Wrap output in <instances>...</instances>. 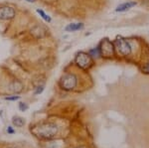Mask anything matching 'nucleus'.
Masks as SVG:
<instances>
[{"mask_svg":"<svg viewBox=\"0 0 149 148\" xmlns=\"http://www.w3.org/2000/svg\"><path fill=\"white\" fill-rule=\"evenodd\" d=\"M144 71H145L146 73H149V64H147V65L144 67Z\"/></svg>","mask_w":149,"mask_h":148,"instance_id":"17","label":"nucleus"},{"mask_svg":"<svg viewBox=\"0 0 149 148\" xmlns=\"http://www.w3.org/2000/svg\"><path fill=\"white\" fill-rule=\"evenodd\" d=\"M7 132L10 133V134H13V133L15 132V130L13 129V127H12V126H8V128H7Z\"/></svg>","mask_w":149,"mask_h":148,"instance_id":"16","label":"nucleus"},{"mask_svg":"<svg viewBox=\"0 0 149 148\" xmlns=\"http://www.w3.org/2000/svg\"><path fill=\"white\" fill-rule=\"evenodd\" d=\"M136 5V2H131V1H129V2H125V3H122L120 4L118 7L116 8V11L117 12H123V11H126V10H128V9H130L131 7H133V6H135Z\"/></svg>","mask_w":149,"mask_h":148,"instance_id":"7","label":"nucleus"},{"mask_svg":"<svg viewBox=\"0 0 149 148\" xmlns=\"http://www.w3.org/2000/svg\"><path fill=\"white\" fill-rule=\"evenodd\" d=\"M114 48L117 50L118 54L122 55V56H127L131 53V46L127 40L122 39V38H117L113 43Z\"/></svg>","mask_w":149,"mask_h":148,"instance_id":"4","label":"nucleus"},{"mask_svg":"<svg viewBox=\"0 0 149 148\" xmlns=\"http://www.w3.org/2000/svg\"><path fill=\"white\" fill-rule=\"evenodd\" d=\"M37 13H39V15L42 17L43 19H44L46 22H48V23H50L52 21V19H51V17H50L49 15H47L46 13H45L44 11L43 10H41V9H37Z\"/></svg>","mask_w":149,"mask_h":148,"instance_id":"12","label":"nucleus"},{"mask_svg":"<svg viewBox=\"0 0 149 148\" xmlns=\"http://www.w3.org/2000/svg\"><path fill=\"white\" fill-rule=\"evenodd\" d=\"M43 90H44V85H39V87H37V89L34 92V94H39L41 92H43Z\"/></svg>","mask_w":149,"mask_h":148,"instance_id":"15","label":"nucleus"},{"mask_svg":"<svg viewBox=\"0 0 149 148\" xmlns=\"http://www.w3.org/2000/svg\"><path fill=\"white\" fill-rule=\"evenodd\" d=\"M10 148H16V147H10Z\"/></svg>","mask_w":149,"mask_h":148,"instance_id":"19","label":"nucleus"},{"mask_svg":"<svg viewBox=\"0 0 149 148\" xmlns=\"http://www.w3.org/2000/svg\"><path fill=\"white\" fill-rule=\"evenodd\" d=\"M5 99H6V101H18V99H20V97H19V95H13V97H5Z\"/></svg>","mask_w":149,"mask_h":148,"instance_id":"14","label":"nucleus"},{"mask_svg":"<svg viewBox=\"0 0 149 148\" xmlns=\"http://www.w3.org/2000/svg\"><path fill=\"white\" fill-rule=\"evenodd\" d=\"M74 62H76L77 66L80 67L81 69H84V70L90 69L93 64L92 57L90 56V54H86L85 52H80L77 54Z\"/></svg>","mask_w":149,"mask_h":148,"instance_id":"3","label":"nucleus"},{"mask_svg":"<svg viewBox=\"0 0 149 148\" xmlns=\"http://www.w3.org/2000/svg\"><path fill=\"white\" fill-rule=\"evenodd\" d=\"M19 109H20L21 111H26L28 109V106L25 102H20V104H19Z\"/></svg>","mask_w":149,"mask_h":148,"instance_id":"13","label":"nucleus"},{"mask_svg":"<svg viewBox=\"0 0 149 148\" xmlns=\"http://www.w3.org/2000/svg\"><path fill=\"white\" fill-rule=\"evenodd\" d=\"M100 49L102 57H112L114 54V45L107 39L102 40Z\"/></svg>","mask_w":149,"mask_h":148,"instance_id":"5","label":"nucleus"},{"mask_svg":"<svg viewBox=\"0 0 149 148\" xmlns=\"http://www.w3.org/2000/svg\"><path fill=\"white\" fill-rule=\"evenodd\" d=\"M12 123L16 127H22V126L25 125V119L23 117H20V116H14L12 118Z\"/></svg>","mask_w":149,"mask_h":148,"instance_id":"9","label":"nucleus"},{"mask_svg":"<svg viewBox=\"0 0 149 148\" xmlns=\"http://www.w3.org/2000/svg\"><path fill=\"white\" fill-rule=\"evenodd\" d=\"M26 1L30 2V3H33V2H35V1H36V0H26Z\"/></svg>","mask_w":149,"mask_h":148,"instance_id":"18","label":"nucleus"},{"mask_svg":"<svg viewBox=\"0 0 149 148\" xmlns=\"http://www.w3.org/2000/svg\"><path fill=\"white\" fill-rule=\"evenodd\" d=\"M90 56L93 57V58H100V57L102 56V54H100V46L97 47V48H95V49L90 50Z\"/></svg>","mask_w":149,"mask_h":148,"instance_id":"11","label":"nucleus"},{"mask_svg":"<svg viewBox=\"0 0 149 148\" xmlns=\"http://www.w3.org/2000/svg\"><path fill=\"white\" fill-rule=\"evenodd\" d=\"M78 79L74 74H67L60 80V85L65 90H72L76 88Z\"/></svg>","mask_w":149,"mask_h":148,"instance_id":"2","label":"nucleus"},{"mask_svg":"<svg viewBox=\"0 0 149 148\" xmlns=\"http://www.w3.org/2000/svg\"><path fill=\"white\" fill-rule=\"evenodd\" d=\"M22 88H23V85L20 82H18V81H15V82H13L10 85V90L11 92H21V90H22Z\"/></svg>","mask_w":149,"mask_h":148,"instance_id":"10","label":"nucleus"},{"mask_svg":"<svg viewBox=\"0 0 149 148\" xmlns=\"http://www.w3.org/2000/svg\"><path fill=\"white\" fill-rule=\"evenodd\" d=\"M16 11L11 6L0 7V20H11L15 17Z\"/></svg>","mask_w":149,"mask_h":148,"instance_id":"6","label":"nucleus"},{"mask_svg":"<svg viewBox=\"0 0 149 148\" xmlns=\"http://www.w3.org/2000/svg\"><path fill=\"white\" fill-rule=\"evenodd\" d=\"M83 28H84L83 23H73V24H69L65 30L68 31V32H74V31L81 30Z\"/></svg>","mask_w":149,"mask_h":148,"instance_id":"8","label":"nucleus"},{"mask_svg":"<svg viewBox=\"0 0 149 148\" xmlns=\"http://www.w3.org/2000/svg\"><path fill=\"white\" fill-rule=\"evenodd\" d=\"M30 131L42 139H52L58 134L59 127L53 122H46L31 127Z\"/></svg>","mask_w":149,"mask_h":148,"instance_id":"1","label":"nucleus"}]
</instances>
